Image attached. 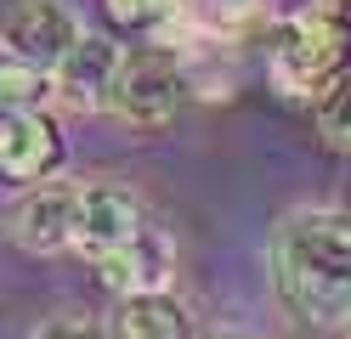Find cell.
<instances>
[{
	"mask_svg": "<svg viewBox=\"0 0 351 339\" xmlns=\"http://www.w3.org/2000/svg\"><path fill=\"white\" fill-rule=\"evenodd\" d=\"M51 102V74L34 62L0 57V113H40Z\"/></svg>",
	"mask_w": 351,
	"mask_h": 339,
	"instance_id": "11",
	"label": "cell"
},
{
	"mask_svg": "<svg viewBox=\"0 0 351 339\" xmlns=\"http://www.w3.org/2000/svg\"><path fill=\"white\" fill-rule=\"evenodd\" d=\"M346 334H351V323H346Z\"/></svg>",
	"mask_w": 351,
	"mask_h": 339,
	"instance_id": "16",
	"label": "cell"
},
{
	"mask_svg": "<svg viewBox=\"0 0 351 339\" xmlns=\"http://www.w3.org/2000/svg\"><path fill=\"white\" fill-rule=\"evenodd\" d=\"M130 232H142V203L130 187L114 181H97V187H80V210H74V249L85 260L119 249Z\"/></svg>",
	"mask_w": 351,
	"mask_h": 339,
	"instance_id": "6",
	"label": "cell"
},
{
	"mask_svg": "<svg viewBox=\"0 0 351 339\" xmlns=\"http://www.w3.org/2000/svg\"><path fill=\"white\" fill-rule=\"evenodd\" d=\"M346 68H351V62H346Z\"/></svg>",
	"mask_w": 351,
	"mask_h": 339,
	"instance_id": "17",
	"label": "cell"
},
{
	"mask_svg": "<svg viewBox=\"0 0 351 339\" xmlns=\"http://www.w3.org/2000/svg\"><path fill=\"white\" fill-rule=\"evenodd\" d=\"M272 277L283 305L312 328L351 323V215L295 210L272 238Z\"/></svg>",
	"mask_w": 351,
	"mask_h": 339,
	"instance_id": "1",
	"label": "cell"
},
{
	"mask_svg": "<svg viewBox=\"0 0 351 339\" xmlns=\"http://www.w3.org/2000/svg\"><path fill=\"white\" fill-rule=\"evenodd\" d=\"M351 62V23L340 17V6H312L295 23H283L272 40V85L283 97H323L328 85L346 74Z\"/></svg>",
	"mask_w": 351,
	"mask_h": 339,
	"instance_id": "2",
	"label": "cell"
},
{
	"mask_svg": "<svg viewBox=\"0 0 351 339\" xmlns=\"http://www.w3.org/2000/svg\"><path fill=\"white\" fill-rule=\"evenodd\" d=\"M74 40H80V23H74L69 6H57V0H29V6L17 12L6 29H0V51L51 74V68L69 57Z\"/></svg>",
	"mask_w": 351,
	"mask_h": 339,
	"instance_id": "7",
	"label": "cell"
},
{
	"mask_svg": "<svg viewBox=\"0 0 351 339\" xmlns=\"http://www.w3.org/2000/svg\"><path fill=\"white\" fill-rule=\"evenodd\" d=\"M119 62L125 51L108 34H85L69 45V57H62L51 68V97L62 108H74V113H91V108H108V97H114V79H119Z\"/></svg>",
	"mask_w": 351,
	"mask_h": 339,
	"instance_id": "4",
	"label": "cell"
},
{
	"mask_svg": "<svg viewBox=\"0 0 351 339\" xmlns=\"http://www.w3.org/2000/svg\"><path fill=\"white\" fill-rule=\"evenodd\" d=\"M102 6H108V17H114L119 29H159L182 0H102Z\"/></svg>",
	"mask_w": 351,
	"mask_h": 339,
	"instance_id": "13",
	"label": "cell"
},
{
	"mask_svg": "<svg viewBox=\"0 0 351 339\" xmlns=\"http://www.w3.org/2000/svg\"><path fill=\"white\" fill-rule=\"evenodd\" d=\"M193 323L182 300H170V288H147V294H125L119 316H114V339H187Z\"/></svg>",
	"mask_w": 351,
	"mask_h": 339,
	"instance_id": "10",
	"label": "cell"
},
{
	"mask_svg": "<svg viewBox=\"0 0 351 339\" xmlns=\"http://www.w3.org/2000/svg\"><path fill=\"white\" fill-rule=\"evenodd\" d=\"M317 130H323L335 147H351V68L317 97Z\"/></svg>",
	"mask_w": 351,
	"mask_h": 339,
	"instance_id": "12",
	"label": "cell"
},
{
	"mask_svg": "<svg viewBox=\"0 0 351 339\" xmlns=\"http://www.w3.org/2000/svg\"><path fill=\"white\" fill-rule=\"evenodd\" d=\"M182 6H193V17H204V23H215V29H232L238 17H244L255 0H182Z\"/></svg>",
	"mask_w": 351,
	"mask_h": 339,
	"instance_id": "14",
	"label": "cell"
},
{
	"mask_svg": "<svg viewBox=\"0 0 351 339\" xmlns=\"http://www.w3.org/2000/svg\"><path fill=\"white\" fill-rule=\"evenodd\" d=\"M62 158V136H57V119L40 113H0V170L12 181H40L51 175Z\"/></svg>",
	"mask_w": 351,
	"mask_h": 339,
	"instance_id": "9",
	"label": "cell"
},
{
	"mask_svg": "<svg viewBox=\"0 0 351 339\" xmlns=\"http://www.w3.org/2000/svg\"><path fill=\"white\" fill-rule=\"evenodd\" d=\"M74 210H80V187L69 181H46L34 187L12 215V238L29 249V255H62L74 249Z\"/></svg>",
	"mask_w": 351,
	"mask_h": 339,
	"instance_id": "8",
	"label": "cell"
},
{
	"mask_svg": "<svg viewBox=\"0 0 351 339\" xmlns=\"http://www.w3.org/2000/svg\"><path fill=\"white\" fill-rule=\"evenodd\" d=\"M182 97H187V68H182V57H176L170 45H147V51H125L108 108H114L125 125L153 130V125H170V119H176Z\"/></svg>",
	"mask_w": 351,
	"mask_h": 339,
	"instance_id": "3",
	"label": "cell"
},
{
	"mask_svg": "<svg viewBox=\"0 0 351 339\" xmlns=\"http://www.w3.org/2000/svg\"><path fill=\"white\" fill-rule=\"evenodd\" d=\"M97 266V283L108 294H147V288H170L176 277V243L159 232V226H142V232H130L119 249H108V255L91 260Z\"/></svg>",
	"mask_w": 351,
	"mask_h": 339,
	"instance_id": "5",
	"label": "cell"
},
{
	"mask_svg": "<svg viewBox=\"0 0 351 339\" xmlns=\"http://www.w3.org/2000/svg\"><path fill=\"white\" fill-rule=\"evenodd\" d=\"M34 339H102L91 323H74V316H62V323H46V328H34Z\"/></svg>",
	"mask_w": 351,
	"mask_h": 339,
	"instance_id": "15",
	"label": "cell"
}]
</instances>
